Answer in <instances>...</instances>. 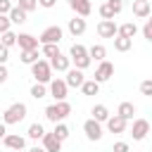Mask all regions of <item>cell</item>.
I'll list each match as a JSON object with an SVG mask.
<instances>
[{
	"label": "cell",
	"mask_w": 152,
	"mask_h": 152,
	"mask_svg": "<svg viewBox=\"0 0 152 152\" xmlns=\"http://www.w3.org/2000/svg\"><path fill=\"white\" fill-rule=\"evenodd\" d=\"M69 114H71V104H69L66 100H59V102H52V104H48V107H45V119H48V121H52V124L64 121Z\"/></svg>",
	"instance_id": "6da1fadb"
},
{
	"label": "cell",
	"mask_w": 152,
	"mask_h": 152,
	"mask_svg": "<svg viewBox=\"0 0 152 152\" xmlns=\"http://www.w3.org/2000/svg\"><path fill=\"white\" fill-rule=\"evenodd\" d=\"M26 104L24 102H12L5 112H2V124L5 126H14V124H19V121H24L26 119Z\"/></svg>",
	"instance_id": "7a4b0ae2"
},
{
	"label": "cell",
	"mask_w": 152,
	"mask_h": 152,
	"mask_svg": "<svg viewBox=\"0 0 152 152\" xmlns=\"http://www.w3.org/2000/svg\"><path fill=\"white\" fill-rule=\"evenodd\" d=\"M69 59H71V62H74V66H76V69H81V71H83V69H88V66H90V62H93V59L88 57V48H86V45H81V43H74V45H71V50H69Z\"/></svg>",
	"instance_id": "3957f363"
},
{
	"label": "cell",
	"mask_w": 152,
	"mask_h": 152,
	"mask_svg": "<svg viewBox=\"0 0 152 152\" xmlns=\"http://www.w3.org/2000/svg\"><path fill=\"white\" fill-rule=\"evenodd\" d=\"M31 76L36 78V83H50V78H52V69H50V62L48 59H36L33 64H31Z\"/></svg>",
	"instance_id": "277c9868"
},
{
	"label": "cell",
	"mask_w": 152,
	"mask_h": 152,
	"mask_svg": "<svg viewBox=\"0 0 152 152\" xmlns=\"http://www.w3.org/2000/svg\"><path fill=\"white\" fill-rule=\"evenodd\" d=\"M62 36H64V31H62V26H48V28H43V33L38 36V43L40 45H59V40H62Z\"/></svg>",
	"instance_id": "5b68a950"
},
{
	"label": "cell",
	"mask_w": 152,
	"mask_h": 152,
	"mask_svg": "<svg viewBox=\"0 0 152 152\" xmlns=\"http://www.w3.org/2000/svg\"><path fill=\"white\" fill-rule=\"evenodd\" d=\"M48 95H52L55 102L66 100V95H69V86L64 83V78H50V83H48Z\"/></svg>",
	"instance_id": "8992f818"
},
{
	"label": "cell",
	"mask_w": 152,
	"mask_h": 152,
	"mask_svg": "<svg viewBox=\"0 0 152 152\" xmlns=\"http://www.w3.org/2000/svg\"><path fill=\"white\" fill-rule=\"evenodd\" d=\"M112 76H114V64H112V62H107V59H102V62L97 64V69H95L93 81H97V83H107Z\"/></svg>",
	"instance_id": "52a82bcc"
},
{
	"label": "cell",
	"mask_w": 152,
	"mask_h": 152,
	"mask_svg": "<svg viewBox=\"0 0 152 152\" xmlns=\"http://www.w3.org/2000/svg\"><path fill=\"white\" fill-rule=\"evenodd\" d=\"M147 133H150V121L147 119H133V140L135 142H140V140H145L147 138Z\"/></svg>",
	"instance_id": "ba28073f"
},
{
	"label": "cell",
	"mask_w": 152,
	"mask_h": 152,
	"mask_svg": "<svg viewBox=\"0 0 152 152\" xmlns=\"http://www.w3.org/2000/svg\"><path fill=\"white\" fill-rule=\"evenodd\" d=\"M83 133H86V138L88 140H100L102 138V124L100 121H95V119H88L86 124H83Z\"/></svg>",
	"instance_id": "9c48e42d"
},
{
	"label": "cell",
	"mask_w": 152,
	"mask_h": 152,
	"mask_svg": "<svg viewBox=\"0 0 152 152\" xmlns=\"http://www.w3.org/2000/svg\"><path fill=\"white\" fill-rule=\"evenodd\" d=\"M64 74H66V78H64V83H66L69 88H81V83L86 81V76H83V71H81V69H76V66H74V69L69 66V69H66Z\"/></svg>",
	"instance_id": "30bf717a"
},
{
	"label": "cell",
	"mask_w": 152,
	"mask_h": 152,
	"mask_svg": "<svg viewBox=\"0 0 152 152\" xmlns=\"http://www.w3.org/2000/svg\"><path fill=\"white\" fill-rule=\"evenodd\" d=\"M104 124H107V131H109V133H124V131H126V126H128V121H126V119H121L119 114H109Z\"/></svg>",
	"instance_id": "8fae6325"
},
{
	"label": "cell",
	"mask_w": 152,
	"mask_h": 152,
	"mask_svg": "<svg viewBox=\"0 0 152 152\" xmlns=\"http://www.w3.org/2000/svg\"><path fill=\"white\" fill-rule=\"evenodd\" d=\"M97 36H100V38H114V36H116V24H114V19H102V21L97 24Z\"/></svg>",
	"instance_id": "7c38bea8"
},
{
	"label": "cell",
	"mask_w": 152,
	"mask_h": 152,
	"mask_svg": "<svg viewBox=\"0 0 152 152\" xmlns=\"http://www.w3.org/2000/svg\"><path fill=\"white\" fill-rule=\"evenodd\" d=\"M2 142H5V147H10V150H24V147H26V138L19 135V133H7V135L2 138Z\"/></svg>",
	"instance_id": "4fadbf2b"
},
{
	"label": "cell",
	"mask_w": 152,
	"mask_h": 152,
	"mask_svg": "<svg viewBox=\"0 0 152 152\" xmlns=\"http://www.w3.org/2000/svg\"><path fill=\"white\" fill-rule=\"evenodd\" d=\"M69 7L76 12V17H88L90 12H93V5H90V0H69Z\"/></svg>",
	"instance_id": "5bb4252c"
},
{
	"label": "cell",
	"mask_w": 152,
	"mask_h": 152,
	"mask_svg": "<svg viewBox=\"0 0 152 152\" xmlns=\"http://www.w3.org/2000/svg\"><path fill=\"white\" fill-rule=\"evenodd\" d=\"M86 28H88V26H86V19H83V17H74V19H69V24H66V31H69L74 38H76V36H83Z\"/></svg>",
	"instance_id": "9a60e30c"
},
{
	"label": "cell",
	"mask_w": 152,
	"mask_h": 152,
	"mask_svg": "<svg viewBox=\"0 0 152 152\" xmlns=\"http://www.w3.org/2000/svg\"><path fill=\"white\" fill-rule=\"evenodd\" d=\"M48 62H50V69H52V71H66V69L71 66V59H69L66 55H62V52L55 55V57H50Z\"/></svg>",
	"instance_id": "2e32d148"
},
{
	"label": "cell",
	"mask_w": 152,
	"mask_h": 152,
	"mask_svg": "<svg viewBox=\"0 0 152 152\" xmlns=\"http://www.w3.org/2000/svg\"><path fill=\"white\" fill-rule=\"evenodd\" d=\"M133 14H135L138 19H147V17L152 14L150 0H133Z\"/></svg>",
	"instance_id": "e0dca14e"
},
{
	"label": "cell",
	"mask_w": 152,
	"mask_h": 152,
	"mask_svg": "<svg viewBox=\"0 0 152 152\" xmlns=\"http://www.w3.org/2000/svg\"><path fill=\"white\" fill-rule=\"evenodd\" d=\"M43 147H45V152H59L62 150V140L55 135V133H43Z\"/></svg>",
	"instance_id": "ac0fdd59"
},
{
	"label": "cell",
	"mask_w": 152,
	"mask_h": 152,
	"mask_svg": "<svg viewBox=\"0 0 152 152\" xmlns=\"http://www.w3.org/2000/svg\"><path fill=\"white\" fill-rule=\"evenodd\" d=\"M17 45H19V50H33V48H38V38L31 36V33H19Z\"/></svg>",
	"instance_id": "d6986e66"
},
{
	"label": "cell",
	"mask_w": 152,
	"mask_h": 152,
	"mask_svg": "<svg viewBox=\"0 0 152 152\" xmlns=\"http://www.w3.org/2000/svg\"><path fill=\"white\" fill-rule=\"evenodd\" d=\"M112 40H114V50H116V52H128V50L133 48V38H124V36L116 33Z\"/></svg>",
	"instance_id": "ffe728a7"
},
{
	"label": "cell",
	"mask_w": 152,
	"mask_h": 152,
	"mask_svg": "<svg viewBox=\"0 0 152 152\" xmlns=\"http://www.w3.org/2000/svg\"><path fill=\"white\" fill-rule=\"evenodd\" d=\"M7 17H10V21H12V24H24L28 14H26V12L21 10V7H17V5H12V10L7 12Z\"/></svg>",
	"instance_id": "44dd1931"
},
{
	"label": "cell",
	"mask_w": 152,
	"mask_h": 152,
	"mask_svg": "<svg viewBox=\"0 0 152 152\" xmlns=\"http://www.w3.org/2000/svg\"><path fill=\"white\" fill-rule=\"evenodd\" d=\"M116 33L124 36V38H133V36L138 33V26H135V21H126V24L116 26Z\"/></svg>",
	"instance_id": "7402d4cb"
},
{
	"label": "cell",
	"mask_w": 152,
	"mask_h": 152,
	"mask_svg": "<svg viewBox=\"0 0 152 152\" xmlns=\"http://www.w3.org/2000/svg\"><path fill=\"white\" fill-rule=\"evenodd\" d=\"M88 57H90V59H95V62H102V59H107V48L97 43V45L88 48Z\"/></svg>",
	"instance_id": "603a6c76"
},
{
	"label": "cell",
	"mask_w": 152,
	"mask_h": 152,
	"mask_svg": "<svg viewBox=\"0 0 152 152\" xmlns=\"http://www.w3.org/2000/svg\"><path fill=\"white\" fill-rule=\"evenodd\" d=\"M116 114H119L121 119L131 121V119H133V114H135V104H133V102H121V104H119V109H116Z\"/></svg>",
	"instance_id": "cb8c5ba5"
},
{
	"label": "cell",
	"mask_w": 152,
	"mask_h": 152,
	"mask_svg": "<svg viewBox=\"0 0 152 152\" xmlns=\"http://www.w3.org/2000/svg\"><path fill=\"white\" fill-rule=\"evenodd\" d=\"M81 93H83V95H97V93H100V83L93 81V78H86V81L81 83Z\"/></svg>",
	"instance_id": "d4e9b609"
},
{
	"label": "cell",
	"mask_w": 152,
	"mask_h": 152,
	"mask_svg": "<svg viewBox=\"0 0 152 152\" xmlns=\"http://www.w3.org/2000/svg\"><path fill=\"white\" fill-rule=\"evenodd\" d=\"M90 119H95V121H100V124H104L107 121V116H109V109L104 107V104H95L93 109H90Z\"/></svg>",
	"instance_id": "484cf974"
},
{
	"label": "cell",
	"mask_w": 152,
	"mask_h": 152,
	"mask_svg": "<svg viewBox=\"0 0 152 152\" xmlns=\"http://www.w3.org/2000/svg\"><path fill=\"white\" fill-rule=\"evenodd\" d=\"M0 45H5V48H12V45H17V33L10 28V31H5V33H0Z\"/></svg>",
	"instance_id": "4316f807"
},
{
	"label": "cell",
	"mask_w": 152,
	"mask_h": 152,
	"mask_svg": "<svg viewBox=\"0 0 152 152\" xmlns=\"http://www.w3.org/2000/svg\"><path fill=\"white\" fill-rule=\"evenodd\" d=\"M38 57H40V55H38V48H33V50H21V57H19V59H21L24 64H33Z\"/></svg>",
	"instance_id": "83f0119b"
},
{
	"label": "cell",
	"mask_w": 152,
	"mask_h": 152,
	"mask_svg": "<svg viewBox=\"0 0 152 152\" xmlns=\"http://www.w3.org/2000/svg\"><path fill=\"white\" fill-rule=\"evenodd\" d=\"M48 95V86L45 83H33L31 86V97L33 100H40V97H45Z\"/></svg>",
	"instance_id": "f1b7e54d"
},
{
	"label": "cell",
	"mask_w": 152,
	"mask_h": 152,
	"mask_svg": "<svg viewBox=\"0 0 152 152\" xmlns=\"http://www.w3.org/2000/svg\"><path fill=\"white\" fill-rule=\"evenodd\" d=\"M43 133H45L43 124H38V121H36V124H31V126H28V138H31V140H40V138H43Z\"/></svg>",
	"instance_id": "f546056e"
},
{
	"label": "cell",
	"mask_w": 152,
	"mask_h": 152,
	"mask_svg": "<svg viewBox=\"0 0 152 152\" xmlns=\"http://www.w3.org/2000/svg\"><path fill=\"white\" fill-rule=\"evenodd\" d=\"M52 133H55V135H57V138H59V140L64 142V140L69 138V133H71V131H69V126H66V124L57 121V124H55V131H52Z\"/></svg>",
	"instance_id": "4dcf8cb0"
},
{
	"label": "cell",
	"mask_w": 152,
	"mask_h": 152,
	"mask_svg": "<svg viewBox=\"0 0 152 152\" xmlns=\"http://www.w3.org/2000/svg\"><path fill=\"white\" fill-rule=\"evenodd\" d=\"M40 55L50 59V57H55V55H59V45H52V43H50V45H43V48H40Z\"/></svg>",
	"instance_id": "1f68e13d"
},
{
	"label": "cell",
	"mask_w": 152,
	"mask_h": 152,
	"mask_svg": "<svg viewBox=\"0 0 152 152\" xmlns=\"http://www.w3.org/2000/svg\"><path fill=\"white\" fill-rule=\"evenodd\" d=\"M17 7H21V10L28 14V12H33V10L38 7V0H19V5H17Z\"/></svg>",
	"instance_id": "d6a6232c"
},
{
	"label": "cell",
	"mask_w": 152,
	"mask_h": 152,
	"mask_svg": "<svg viewBox=\"0 0 152 152\" xmlns=\"http://www.w3.org/2000/svg\"><path fill=\"white\" fill-rule=\"evenodd\" d=\"M97 12H100V17H102V19H114V17H116V14H114V12H112V7H109V5H107V2H102V5H100V10H97Z\"/></svg>",
	"instance_id": "836d02e7"
},
{
	"label": "cell",
	"mask_w": 152,
	"mask_h": 152,
	"mask_svg": "<svg viewBox=\"0 0 152 152\" xmlns=\"http://www.w3.org/2000/svg\"><path fill=\"white\" fill-rule=\"evenodd\" d=\"M131 150V145L126 142V140H116L114 145H112V152H128Z\"/></svg>",
	"instance_id": "e575fe53"
},
{
	"label": "cell",
	"mask_w": 152,
	"mask_h": 152,
	"mask_svg": "<svg viewBox=\"0 0 152 152\" xmlns=\"http://www.w3.org/2000/svg\"><path fill=\"white\" fill-rule=\"evenodd\" d=\"M142 36H145V40H150V43H152V19H145V26H142Z\"/></svg>",
	"instance_id": "d590c367"
},
{
	"label": "cell",
	"mask_w": 152,
	"mask_h": 152,
	"mask_svg": "<svg viewBox=\"0 0 152 152\" xmlns=\"http://www.w3.org/2000/svg\"><path fill=\"white\" fill-rule=\"evenodd\" d=\"M10 28H12L10 17H7V14H0V33H5V31H10Z\"/></svg>",
	"instance_id": "8d00e7d4"
},
{
	"label": "cell",
	"mask_w": 152,
	"mask_h": 152,
	"mask_svg": "<svg viewBox=\"0 0 152 152\" xmlns=\"http://www.w3.org/2000/svg\"><path fill=\"white\" fill-rule=\"evenodd\" d=\"M107 5L112 7V12H114V14H119V12L124 10V0H107Z\"/></svg>",
	"instance_id": "74e56055"
},
{
	"label": "cell",
	"mask_w": 152,
	"mask_h": 152,
	"mask_svg": "<svg viewBox=\"0 0 152 152\" xmlns=\"http://www.w3.org/2000/svg\"><path fill=\"white\" fill-rule=\"evenodd\" d=\"M140 93H142V95H147V97L152 95V81H150V78L140 83Z\"/></svg>",
	"instance_id": "f35d334b"
},
{
	"label": "cell",
	"mask_w": 152,
	"mask_h": 152,
	"mask_svg": "<svg viewBox=\"0 0 152 152\" xmlns=\"http://www.w3.org/2000/svg\"><path fill=\"white\" fill-rule=\"evenodd\" d=\"M10 59V48H5V45H0V64H5Z\"/></svg>",
	"instance_id": "ab89813d"
},
{
	"label": "cell",
	"mask_w": 152,
	"mask_h": 152,
	"mask_svg": "<svg viewBox=\"0 0 152 152\" xmlns=\"http://www.w3.org/2000/svg\"><path fill=\"white\" fill-rule=\"evenodd\" d=\"M12 10V2L10 0H0V14H7Z\"/></svg>",
	"instance_id": "60d3db41"
},
{
	"label": "cell",
	"mask_w": 152,
	"mask_h": 152,
	"mask_svg": "<svg viewBox=\"0 0 152 152\" xmlns=\"http://www.w3.org/2000/svg\"><path fill=\"white\" fill-rule=\"evenodd\" d=\"M38 5H40V7H45V10H52V7L57 5V0H38Z\"/></svg>",
	"instance_id": "b9f144b4"
},
{
	"label": "cell",
	"mask_w": 152,
	"mask_h": 152,
	"mask_svg": "<svg viewBox=\"0 0 152 152\" xmlns=\"http://www.w3.org/2000/svg\"><path fill=\"white\" fill-rule=\"evenodd\" d=\"M7 76H10V74H7V66H5V64H0V83H5V81H7Z\"/></svg>",
	"instance_id": "7bdbcfd3"
},
{
	"label": "cell",
	"mask_w": 152,
	"mask_h": 152,
	"mask_svg": "<svg viewBox=\"0 0 152 152\" xmlns=\"http://www.w3.org/2000/svg\"><path fill=\"white\" fill-rule=\"evenodd\" d=\"M5 135H7V126H5V124H0V140H2Z\"/></svg>",
	"instance_id": "ee69618b"
},
{
	"label": "cell",
	"mask_w": 152,
	"mask_h": 152,
	"mask_svg": "<svg viewBox=\"0 0 152 152\" xmlns=\"http://www.w3.org/2000/svg\"><path fill=\"white\" fill-rule=\"evenodd\" d=\"M26 152H45V147H38V145H36V147H31V150H26Z\"/></svg>",
	"instance_id": "f6af8a7d"
},
{
	"label": "cell",
	"mask_w": 152,
	"mask_h": 152,
	"mask_svg": "<svg viewBox=\"0 0 152 152\" xmlns=\"http://www.w3.org/2000/svg\"><path fill=\"white\" fill-rule=\"evenodd\" d=\"M14 152H26V150H14Z\"/></svg>",
	"instance_id": "bcb514c9"
}]
</instances>
